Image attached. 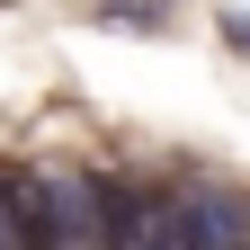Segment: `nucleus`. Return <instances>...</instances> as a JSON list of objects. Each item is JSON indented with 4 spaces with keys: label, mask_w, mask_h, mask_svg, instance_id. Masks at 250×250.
<instances>
[{
    "label": "nucleus",
    "mask_w": 250,
    "mask_h": 250,
    "mask_svg": "<svg viewBox=\"0 0 250 250\" xmlns=\"http://www.w3.org/2000/svg\"><path fill=\"white\" fill-rule=\"evenodd\" d=\"M99 18H125V27H170L179 0H99Z\"/></svg>",
    "instance_id": "f257e3e1"
}]
</instances>
